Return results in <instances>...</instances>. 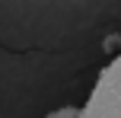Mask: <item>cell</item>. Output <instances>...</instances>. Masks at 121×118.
Segmentation results:
<instances>
[{
	"label": "cell",
	"instance_id": "1",
	"mask_svg": "<svg viewBox=\"0 0 121 118\" xmlns=\"http://www.w3.org/2000/svg\"><path fill=\"white\" fill-rule=\"evenodd\" d=\"M80 115L121 118V54L99 74L96 86H92V93H89V102L80 109Z\"/></svg>",
	"mask_w": 121,
	"mask_h": 118
}]
</instances>
